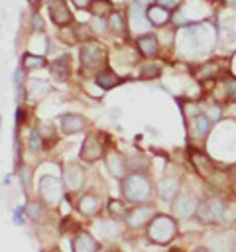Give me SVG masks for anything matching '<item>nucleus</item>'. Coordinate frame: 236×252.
Instances as JSON below:
<instances>
[{
  "label": "nucleus",
  "instance_id": "b1692460",
  "mask_svg": "<svg viewBox=\"0 0 236 252\" xmlns=\"http://www.w3.org/2000/svg\"><path fill=\"white\" fill-rule=\"evenodd\" d=\"M88 10L92 12V16L102 18V16H106L110 12V2L108 0H92L90 6H88Z\"/></svg>",
  "mask_w": 236,
  "mask_h": 252
},
{
  "label": "nucleus",
  "instance_id": "58836bf2",
  "mask_svg": "<svg viewBox=\"0 0 236 252\" xmlns=\"http://www.w3.org/2000/svg\"><path fill=\"white\" fill-rule=\"evenodd\" d=\"M230 250H232V252H236V236L232 238V244H230Z\"/></svg>",
  "mask_w": 236,
  "mask_h": 252
},
{
  "label": "nucleus",
  "instance_id": "bb28decb",
  "mask_svg": "<svg viewBox=\"0 0 236 252\" xmlns=\"http://www.w3.org/2000/svg\"><path fill=\"white\" fill-rule=\"evenodd\" d=\"M26 215H28L31 220H39V217H41V207H39V203L30 201V203L26 205Z\"/></svg>",
  "mask_w": 236,
  "mask_h": 252
},
{
  "label": "nucleus",
  "instance_id": "ddd939ff",
  "mask_svg": "<svg viewBox=\"0 0 236 252\" xmlns=\"http://www.w3.org/2000/svg\"><path fill=\"white\" fill-rule=\"evenodd\" d=\"M63 179H65V185L75 191V189H81L83 183H85V171L79 163H67L65 165V173H63Z\"/></svg>",
  "mask_w": 236,
  "mask_h": 252
},
{
  "label": "nucleus",
  "instance_id": "4468645a",
  "mask_svg": "<svg viewBox=\"0 0 236 252\" xmlns=\"http://www.w3.org/2000/svg\"><path fill=\"white\" fill-rule=\"evenodd\" d=\"M49 14H51L53 24H57V26H67V24L71 22V12H69V8H67V4H65L63 0L51 2Z\"/></svg>",
  "mask_w": 236,
  "mask_h": 252
},
{
  "label": "nucleus",
  "instance_id": "f257e3e1",
  "mask_svg": "<svg viewBox=\"0 0 236 252\" xmlns=\"http://www.w3.org/2000/svg\"><path fill=\"white\" fill-rule=\"evenodd\" d=\"M122 195L130 203H148L153 197L151 179L142 171H132L122 179Z\"/></svg>",
  "mask_w": 236,
  "mask_h": 252
},
{
  "label": "nucleus",
  "instance_id": "39448f33",
  "mask_svg": "<svg viewBox=\"0 0 236 252\" xmlns=\"http://www.w3.org/2000/svg\"><path fill=\"white\" fill-rule=\"evenodd\" d=\"M151 22H149V18H148V10H144V6L140 4V2H136V4H132L130 8H128V28H130V32L134 33V35H146V33H149V30H151Z\"/></svg>",
  "mask_w": 236,
  "mask_h": 252
},
{
  "label": "nucleus",
  "instance_id": "c756f323",
  "mask_svg": "<svg viewBox=\"0 0 236 252\" xmlns=\"http://www.w3.org/2000/svg\"><path fill=\"white\" fill-rule=\"evenodd\" d=\"M39 146H41V136H39V130H31V132H30V148L35 152V150H39Z\"/></svg>",
  "mask_w": 236,
  "mask_h": 252
},
{
  "label": "nucleus",
  "instance_id": "9d476101",
  "mask_svg": "<svg viewBox=\"0 0 236 252\" xmlns=\"http://www.w3.org/2000/svg\"><path fill=\"white\" fill-rule=\"evenodd\" d=\"M199 201L193 195H177L173 201V215L179 219H189L197 213Z\"/></svg>",
  "mask_w": 236,
  "mask_h": 252
},
{
  "label": "nucleus",
  "instance_id": "f03ea898",
  "mask_svg": "<svg viewBox=\"0 0 236 252\" xmlns=\"http://www.w3.org/2000/svg\"><path fill=\"white\" fill-rule=\"evenodd\" d=\"M181 33H183V45L185 47H193L199 53L201 51H206L214 43V30H210L205 24L187 26Z\"/></svg>",
  "mask_w": 236,
  "mask_h": 252
},
{
  "label": "nucleus",
  "instance_id": "e433bc0d",
  "mask_svg": "<svg viewBox=\"0 0 236 252\" xmlns=\"http://www.w3.org/2000/svg\"><path fill=\"white\" fill-rule=\"evenodd\" d=\"M14 219H16V224H22V222H24V219H22V209H16Z\"/></svg>",
  "mask_w": 236,
  "mask_h": 252
},
{
  "label": "nucleus",
  "instance_id": "cd10ccee",
  "mask_svg": "<svg viewBox=\"0 0 236 252\" xmlns=\"http://www.w3.org/2000/svg\"><path fill=\"white\" fill-rule=\"evenodd\" d=\"M110 30H114V32H124L126 30L120 14H110Z\"/></svg>",
  "mask_w": 236,
  "mask_h": 252
},
{
  "label": "nucleus",
  "instance_id": "6e6552de",
  "mask_svg": "<svg viewBox=\"0 0 236 252\" xmlns=\"http://www.w3.org/2000/svg\"><path fill=\"white\" fill-rule=\"evenodd\" d=\"M104 163H106V169H108V173H110L112 177H116V179H124V177H126V173H128V161H126V158H124L122 154H118L116 150H110V152L106 154Z\"/></svg>",
  "mask_w": 236,
  "mask_h": 252
},
{
  "label": "nucleus",
  "instance_id": "79ce46f5",
  "mask_svg": "<svg viewBox=\"0 0 236 252\" xmlns=\"http://www.w3.org/2000/svg\"><path fill=\"white\" fill-rule=\"evenodd\" d=\"M169 252H183V250H179V248H173V250H169Z\"/></svg>",
  "mask_w": 236,
  "mask_h": 252
},
{
  "label": "nucleus",
  "instance_id": "72a5a7b5",
  "mask_svg": "<svg viewBox=\"0 0 236 252\" xmlns=\"http://www.w3.org/2000/svg\"><path fill=\"white\" fill-rule=\"evenodd\" d=\"M226 94H228L232 100H236V79H230V81L226 83Z\"/></svg>",
  "mask_w": 236,
  "mask_h": 252
},
{
  "label": "nucleus",
  "instance_id": "2f4dec72",
  "mask_svg": "<svg viewBox=\"0 0 236 252\" xmlns=\"http://www.w3.org/2000/svg\"><path fill=\"white\" fill-rule=\"evenodd\" d=\"M22 83H24V67H18L16 73H14V85H16L18 91L22 89Z\"/></svg>",
  "mask_w": 236,
  "mask_h": 252
},
{
  "label": "nucleus",
  "instance_id": "a19ab883",
  "mask_svg": "<svg viewBox=\"0 0 236 252\" xmlns=\"http://www.w3.org/2000/svg\"><path fill=\"white\" fill-rule=\"evenodd\" d=\"M138 2H140V4L144 6V4H146V2H149V0H138Z\"/></svg>",
  "mask_w": 236,
  "mask_h": 252
},
{
  "label": "nucleus",
  "instance_id": "6ab92c4d",
  "mask_svg": "<svg viewBox=\"0 0 236 252\" xmlns=\"http://www.w3.org/2000/svg\"><path fill=\"white\" fill-rule=\"evenodd\" d=\"M136 43H138V47H140L142 55H146V57H155V55H157V51H159V43H157L155 35H151V33L140 35Z\"/></svg>",
  "mask_w": 236,
  "mask_h": 252
},
{
  "label": "nucleus",
  "instance_id": "473e14b6",
  "mask_svg": "<svg viewBox=\"0 0 236 252\" xmlns=\"http://www.w3.org/2000/svg\"><path fill=\"white\" fill-rule=\"evenodd\" d=\"M159 6H163V8H167V10H173V8H177L183 0H155Z\"/></svg>",
  "mask_w": 236,
  "mask_h": 252
},
{
  "label": "nucleus",
  "instance_id": "2eb2a0df",
  "mask_svg": "<svg viewBox=\"0 0 236 252\" xmlns=\"http://www.w3.org/2000/svg\"><path fill=\"white\" fill-rule=\"evenodd\" d=\"M73 252H98V242L88 234V232H79L73 242Z\"/></svg>",
  "mask_w": 236,
  "mask_h": 252
},
{
  "label": "nucleus",
  "instance_id": "49530a36",
  "mask_svg": "<svg viewBox=\"0 0 236 252\" xmlns=\"http://www.w3.org/2000/svg\"><path fill=\"white\" fill-rule=\"evenodd\" d=\"M110 252H118V250H110Z\"/></svg>",
  "mask_w": 236,
  "mask_h": 252
},
{
  "label": "nucleus",
  "instance_id": "a211bd4d",
  "mask_svg": "<svg viewBox=\"0 0 236 252\" xmlns=\"http://www.w3.org/2000/svg\"><path fill=\"white\" fill-rule=\"evenodd\" d=\"M94 232L104 238V240H112L118 236L120 228H118V222L116 220H96L94 222Z\"/></svg>",
  "mask_w": 236,
  "mask_h": 252
},
{
  "label": "nucleus",
  "instance_id": "1a4fd4ad",
  "mask_svg": "<svg viewBox=\"0 0 236 252\" xmlns=\"http://www.w3.org/2000/svg\"><path fill=\"white\" fill-rule=\"evenodd\" d=\"M151 219H153V209L149 205H140V207H134L132 211H128L126 224L130 228H142L144 224L151 222Z\"/></svg>",
  "mask_w": 236,
  "mask_h": 252
},
{
  "label": "nucleus",
  "instance_id": "7ed1b4c3",
  "mask_svg": "<svg viewBox=\"0 0 236 252\" xmlns=\"http://www.w3.org/2000/svg\"><path fill=\"white\" fill-rule=\"evenodd\" d=\"M175 234H177V224L171 217H165V215L153 217L148 226V238L155 244H167L175 238Z\"/></svg>",
  "mask_w": 236,
  "mask_h": 252
},
{
  "label": "nucleus",
  "instance_id": "393cba45",
  "mask_svg": "<svg viewBox=\"0 0 236 252\" xmlns=\"http://www.w3.org/2000/svg\"><path fill=\"white\" fill-rule=\"evenodd\" d=\"M108 211H110V215H112L114 219H122V217L126 219V215H128L124 203H122V201H116V199H110V201H108Z\"/></svg>",
  "mask_w": 236,
  "mask_h": 252
},
{
  "label": "nucleus",
  "instance_id": "37998d69",
  "mask_svg": "<svg viewBox=\"0 0 236 252\" xmlns=\"http://www.w3.org/2000/svg\"><path fill=\"white\" fill-rule=\"evenodd\" d=\"M195 252H206V250H205V248H199V250H195Z\"/></svg>",
  "mask_w": 236,
  "mask_h": 252
},
{
  "label": "nucleus",
  "instance_id": "c9c22d12",
  "mask_svg": "<svg viewBox=\"0 0 236 252\" xmlns=\"http://www.w3.org/2000/svg\"><path fill=\"white\" fill-rule=\"evenodd\" d=\"M90 2H92V0H73V4H75L77 8H87V6H90Z\"/></svg>",
  "mask_w": 236,
  "mask_h": 252
},
{
  "label": "nucleus",
  "instance_id": "412c9836",
  "mask_svg": "<svg viewBox=\"0 0 236 252\" xmlns=\"http://www.w3.org/2000/svg\"><path fill=\"white\" fill-rule=\"evenodd\" d=\"M98 209H100V201H98L96 195L87 193L85 197H81V201H79V211H81L85 217H92V215H96Z\"/></svg>",
  "mask_w": 236,
  "mask_h": 252
},
{
  "label": "nucleus",
  "instance_id": "9b49d317",
  "mask_svg": "<svg viewBox=\"0 0 236 252\" xmlns=\"http://www.w3.org/2000/svg\"><path fill=\"white\" fill-rule=\"evenodd\" d=\"M81 158L85 161H96L98 158H102V142L98 134H88L87 140L83 142L81 148Z\"/></svg>",
  "mask_w": 236,
  "mask_h": 252
},
{
  "label": "nucleus",
  "instance_id": "7c9ffc66",
  "mask_svg": "<svg viewBox=\"0 0 236 252\" xmlns=\"http://www.w3.org/2000/svg\"><path fill=\"white\" fill-rule=\"evenodd\" d=\"M157 73H159V69H157L155 63H146L144 69H142V77H144V79H146L148 75H149V77H155Z\"/></svg>",
  "mask_w": 236,
  "mask_h": 252
},
{
  "label": "nucleus",
  "instance_id": "c03bdc74",
  "mask_svg": "<svg viewBox=\"0 0 236 252\" xmlns=\"http://www.w3.org/2000/svg\"><path fill=\"white\" fill-rule=\"evenodd\" d=\"M28 2H30V4H35V2H37V0H28Z\"/></svg>",
  "mask_w": 236,
  "mask_h": 252
},
{
  "label": "nucleus",
  "instance_id": "f8f14e48",
  "mask_svg": "<svg viewBox=\"0 0 236 252\" xmlns=\"http://www.w3.org/2000/svg\"><path fill=\"white\" fill-rule=\"evenodd\" d=\"M57 122L65 134H77L87 128V118L81 114H61Z\"/></svg>",
  "mask_w": 236,
  "mask_h": 252
},
{
  "label": "nucleus",
  "instance_id": "4c0bfd02",
  "mask_svg": "<svg viewBox=\"0 0 236 252\" xmlns=\"http://www.w3.org/2000/svg\"><path fill=\"white\" fill-rule=\"evenodd\" d=\"M22 116H26V114H24V108H18V112H16V122H18V124L22 122Z\"/></svg>",
  "mask_w": 236,
  "mask_h": 252
},
{
  "label": "nucleus",
  "instance_id": "aec40b11",
  "mask_svg": "<svg viewBox=\"0 0 236 252\" xmlns=\"http://www.w3.org/2000/svg\"><path fill=\"white\" fill-rule=\"evenodd\" d=\"M208 132H210V120H208V116L197 114V116L193 118V122H191V136L197 138V140H201V138H205Z\"/></svg>",
  "mask_w": 236,
  "mask_h": 252
},
{
  "label": "nucleus",
  "instance_id": "0eeeda50",
  "mask_svg": "<svg viewBox=\"0 0 236 252\" xmlns=\"http://www.w3.org/2000/svg\"><path fill=\"white\" fill-rule=\"evenodd\" d=\"M104 57H106V53L96 41H87L81 47V61H83V67H87V69L98 67L104 61Z\"/></svg>",
  "mask_w": 236,
  "mask_h": 252
},
{
  "label": "nucleus",
  "instance_id": "f704fd0d",
  "mask_svg": "<svg viewBox=\"0 0 236 252\" xmlns=\"http://www.w3.org/2000/svg\"><path fill=\"white\" fill-rule=\"evenodd\" d=\"M33 32H37V33L43 32V20L39 18V14H33Z\"/></svg>",
  "mask_w": 236,
  "mask_h": 252
},
{
  "label": "nucleus",
  "instance_id": "a878e982",
  "mask_svg": "<svg viewBox=\"0 0 236 252\" xmlns=\"http://www.w3.org/2000/svg\"><path fill=\"white\" fill-rule=\"evenodd\" d=\"M22 63H24L26 67L37 69V67H43V65H45V59H43V57H39V55H31V53H26V55L22 57Z\"/></svg>",
  "mask_w": 236,
  "mask_h": 252
},
{
  "label": "nucleus",
  "instance_id": "423d86ee",
  "mask_svg": "<svg viewBox=\"0 0 236 252\" xmlns=\"http://www.w3.org/2000/svg\"><path fill=\"white\" fill-rule=\"evenodd\" d=\"M39 195H41V199L47 203V205H59V201L63 199V185H61V181L57 179V177H53V175H43L41 179H39Z\"/></svg>",
  "mask_w": 236,
  "mask_h": 252
},
{
  "label": "nucleus",
  "instance_id": "dca6fc26",
  "mask_svg": "<svg viewBox=\"0 0 236 252\" xmlns=\"http://www.w3.org/2000/svg\"><path fill=\"white\" fill-rule=\"evenodd\" d=\"M69 61H71V57H69V55H63V57L55 59V61L49 65L51 77H53L55 81H67V79H69V73H71Z\"/></svg>",
  "mask_w": 236,
  "mask_h": 252
},
{
  "label": "nucleus",
  "instance_id": "a18cd8bd",
  "mask_svg": "<svg viewBox=\"0 0 236 252\" xmlns=\"http://www.w3.org/2000/svg\"><path fill=\"white\" fill-rule=\"evenodd\" d=\"M45 2H55V0H45Z\"/></svg>",
  "mask_w": 236,
  "mask_h": 252
},
{
  "label": "nucleus",
  "instance_id": "5701e85b",
  "mask_svg": "<svg viewBox=\"0 0 236 252\" xmlns=\"http://www.w3.org/2000/svg\"><path fill=\"white\" fill-rule=\"evenodd\" d=\"M148 18H149V22L153 26H163V24L169 22V10L159 6V4L157 6H149L148 8Z\"/></svg>",
  "mask_w": 236,
  "mask_h": 252
},
{
  "label": "nucleus",
  "instance_id": "4be33fe9",
  "mask_svg": "<svg viewBox=\"0 0 236 252\" xmlns=\"http://www.w3.org/2000/svg\"><path fill=\"white\" fill-rule=\"evenodd\" d=\"M118 83H120V77H118L114 71H110V69H102V71H98V75H96V85H98L102 91L114 89Z\"/></svg>",
  "mask_w": 236,
  "mask_h": 252
},
{
  "label": "nucleus",
  "instance_id": "c85d7f7f",
  "mask_svg": "<svg viewBox=\"0 0 236 252\" xmlns=\"http://www.w3.org/2000/svg\"><path fill=\"white\" fill-rule=\"evenodd\" d=\"M88 28H90L94 33H102V32H104V28H106V22H104L102 18H96V16H94Z\"/></svg>",
  "mask_w": 236,
  "mask_h": 252
},
{
  "label": "nucleus",
  "instance_id": "20e7f679",
  "mask_svg": "<svg viewBox=\"0 0 236 252\" xmlns=\"http://www.w3.org/2000/svg\"><path fill=\"white\" fill-rule=\"evenodd\" d=\"M224 215H226V205L218 197L203 199L197 207V213H195L197 220H201V222H218L224 219Z\"/></svg>",
  "mask_w": 236,
  "mask_h": 252
},
{
  "label": "nucleus",
  "instance_id": "ea45409f",
  "mask_svg": "<svg viewBox=\"0 0 236 252\" xmlns=\"http://www.w3.org/2000/svg\"><path fill=\"white\" fill-rule=\"evenodd\" d=\"M226 4H230V6H234V8H236V0H226Z\"/></svg>",
  "mask_w": 236,
  "mask_h": 252
},
{
  "label": "nucleus",
  "instance_id": "f3484780",
  "mask_svg": "<svg viewBox=\"0 0 236 252\" xmlns=\"http://www.w3.org/2000/svg\"><path fill=\"white\" fill-rule=\"evenodd\" d=\"M159 195L165 201H171L179 195V177H163L159 183Z\"/></svg>",
  "mask_w": 236,
  "mask_h": 252
}]
</instances>
